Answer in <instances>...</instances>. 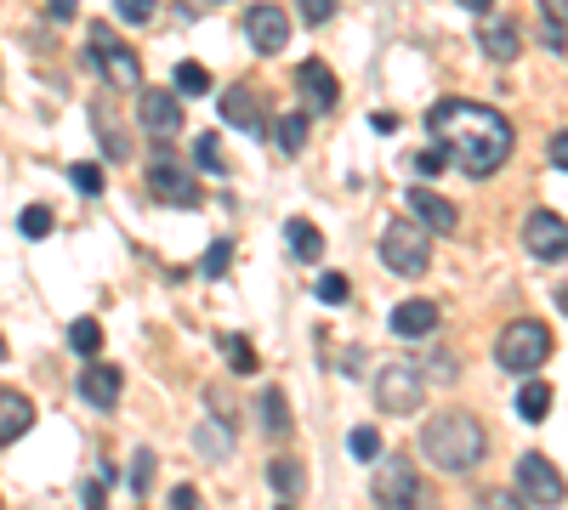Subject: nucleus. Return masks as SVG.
I'll list each match as a JSON object with an SVG mask.
<instances>
[{
	"label": "nucleus",
	"instance_id": "f3484780",
	"mask_svg": "<svg viewBox=\"0 0 568 510\" xmlns=\"http://www.w3.org/2000/svg\"><path fill=\"white\" fill-rule=\"evenodd\" d=\"M432 329H438V306H432V301L415 295V301H399V306H392V335H404V341H427Z\"/></svg>",
	"mask_w": 568,
	"mask_h": 510
},
{
	"label": "nucleus",
	"instance_id": "f8f14e48",
	"mask_svg": "<svg viewBox=\"0 0 568 510\" xmlns=\"http://www.w3.org/2000/svg\"><path fill=\"white\" fill-rule=\"evenodd\" d=\"M137 119H142L148 137H177L182 131V102L171 91H142L137 97Z\"/></svg>",
	"mask_w": 568,
	"mask_h": 510
},
{
	"label": "nucleus",
	"instance_id": "cd10ccee",
	"mask_svg": "<svg viewBox=\"0 0 568 510\" xmlns=\"http://www.w3.org/2000/svg\"><path fill=\"white\" fill-rule=\"evenodd\" d=\"M17 233L23 239H46V233H52V211H46V204H29V211L17 216Z\"/></svg>",
	"mask_w": 568,
	"mask_h": 510
},
{
	"label": "nucleus",
	"instance_id": "f257e3e1",
	"mask_svg": "<svg viewBox=\"0 0 568 510\" xmlns=\"http://www.w3.org/2000/svg\"><path fill=\"white\" fill-rule=\"evenodd\" d=\"M427 131L432 142L450 153V165L478 176H495L512 160V119L489 102H466V97H443L438 109L427 114Z\"/></svg>",
	"mask_w": 568,
	"mask_h": 510
},
{
	"label": "nucleus",
	"instance_id": "4c0bfd02",
	"mask_svg": "<svg viewBox=\"0 0 568 510\" xmlns=\"http://www.w3.org/2000/svg\"><path fill=\"white\" fill-rule=\"evenodd\" d=\"M295 12H302V23H330L336 0H295Z\"/></svg>",
	"mask_w": 568,
	"mask_h": 510
},
{
	"label": "nucleus",
	"instance_id": "58836bf2",
	"mask_svg": "<svg viewBox=\"0 0 568 510\" xmlns=\"http://www.w3.org/2000/svg\"><path fill=\"white\" fill-rule=\"evenodd\" d=\"M443 165H450V153H443L438 142H432V148H421V153H415V170H421V176H438Z\"/></svg>",
	"mask_w": 568,
	"mask_h": 510
},
{
	"label": "nucleus",
	"instance_id": "39448f33",
	"mask_svg": "<svg viewBox=\"0 0 568 510\" xmlns=\"http://www.w3.org/2000/svg\"><path fill=\"white\" fill-rule=\"evenodd\" d=\"M495 357H501V369H512V374H534L552 357V329L540 318H512L501 329V341H495Z\"/></svg>",
	"mask_w": 568,
	"mask_h": 510
},
{
	"label": "nucleus",
	"instance_id": "c756f323",
	"mask_svg": "<svg viewBox=\"0 0 568 510\" xmlns=\"http://www.w3.org/2000/svg\"><path fill=\"white\" fill-rule=\"evenodd\" d=\"M177 91H182V97H205V91H211V68L182 63V68H177Z\"/></svg>",
	"mask_w": 568,
	"mask_h": 510
},
{
	"label": "nucleus",
	"instance_id": "37998d69",
	"mask_svg": "<svg viewBox=\"0 0 568 510\" xmlns=\"http://www.w3.org/2000/svg\"><path fill=\"white\" fill-rule=\"evenodd\" d=\"M171 505H177V510H193V505H200V494H193L188 482H182V488H171Z\"/></svg>",
	"mask_w": 568,
	"mask_h": 510
},
{
	"label": "nucleus",
	"instance_id": "473e14b6",
	"mask_svg": "<svg viewBox=\"0 0 568 510\" xmlns=\"http://www.w3.org/2000/svg\"><path fill=\"white\" fill-rule=\"evenodd\" d=\"M193 160H200L211 176H222V170H228V160H222V148H216V137H211V131H205L200 142H193Z\"/></svg>",
	"mask_w": 568,
	"mask_h": 510
},
{
	"label": "nucleus",
	"instance_id": "c9c22d12",
	"mask_svg": "<svg viewBox=\"0 0 568 510\" xmlns=\"http://www.w3.org/2000/svg\"><path fill=\"white\" fill-rule=\"evenodd\" d=\"M114 17L119 23H148L154 17V0H114Z\"/></svg>",
	"mask_w": 568,
	"mask_h": 510
},
{
	"label": "nucleus",
	"instance_id": "f704fd0d",
	"mask_svg": "<svg viewBox=\"0 0 568 510\" xmlns=\"http://www.w3.org/2000/svg\"><path fill=\"white\" fill-rule=\"evenodd\" d=\"M348 443H353V454H358V459H381V431H376V425H358Z\"/></svg>",
	"mask_w": 568,
	"mask_h": 510
},
{
	"label": "nucleus",
	"instance_id": "bb28decb",
	"mask_svg": "<svg viewBox=\"0 0 568 510\" xmlns=\"http://www.w3.org/2000/svg\"><path fill=\"white\" fill-rule=\"evenodd\" d=\"M228 267H233V239H216L200 262V278H228Z\"/></svg>",
	"mask_w": 568,
	"mask_h": 510
},
{
	"label": "nucleus",
	"instance_id": "aec40b11",
	"mask_svg": "<svg viewBox=\"0 0 568 510\" xmlns=\"http://www.w3.org/2000/svg\"><path fill=\"white\" fill-rule=\"evenodd\" d=\"M267 482H274V494H279L285 505H295V499L307 494V471H302V459H295V454L267 459Z\"/></svg>",
	"mask_w": 568,
	"mask_h": 510
},
{
	"label": "nucleus",
	"instance_id": "1a4fd4ad",
	"mask_svg": "<svg viewBox=\"0 0 568 510\" xmlns=\"http://www.w3.org/2000/svg\"><path fill=\"white\" fill-rule=\"evenodd\" d=\"M523 250L534 255V262H563V255H568V216L534 211L523 221Z\"/></svg>",
	"mask_w": 568,
	"mask_h": 510
},
{
	"label": "nucleus",
	"instance_id": "2f4dec72",
	"mask_svg": "<svg viewBox=\"0 0 568 510\" xmlns=\"http://www.w3.org/2000/svg\"><path fill=\"white\" fill-rule=\"evenodd\" d=\"M313 295L325 301V306H341V301L353 295V284H348V278H341V272H325V278H318V284H313Z\"/></svg>",
	"mask_w": 568,
	"mask_h": 510
},
{
	"label": "nucleus",
	"instance_id": "a19ab883",
	"mask_svg": "<svg viewBox=\"0 0 568 510\" xmlns=\"http://www.w3.org/2000/svg\"><path fill=\"white\" fill-rule=\"evenodd\" d=\"M46 12H52L58 23H68L74 12H80V0H46Z\"/></svg>",
	"mask_w": 568,
	"mask_h": 510
},
{
	"label": "nucleus",
	"instance_id": "4468645a",
	"mask_svg": "<svg viewBox=\"0 0 568 510\" xmlns=\"http://www.w3.org/2000/svg\"><path fill=\"white\" fill-rule=\"evenodd\" d=\"M222 102V119H228L233 125V131H262V125H267V114H262V97L251 91V86H228V91H222L216 97Z\"/></svg>",
	"mask_w": 568,
	"mask_h": 510
},
{
	"label": "nucleus",
	"instance_id": "c85d7f7f",
	"mask_svg": "<svg viewBox=\"0 0 568 510\" xmlns=\"http://www.w3.org/2000/svg\"><path fill=\"white\" fill-rule=\"evenodd\" d=\"M222 352H228L233 374H251V369H256V346L244 341V335H228V341H222Z\"/></svg>",
	"mask_w": 568,
	"mask_h": 510
},
{
	"label": "nucleus",
	"instance_id": "a211bd4d",
	"mask_svg": "<svg viewBox=\"0 0 568 510\" xmlns=\"http://www.w3.org/2000/svg\"><path fill=\"white\" fill-rule=\"evenodd\" d=\"M119 392H126L119 369H109V364H86V369H80V397H86L91 408H114Z\"/></svg>",
	"mask_w": 568,
	"mask_h": 510
},
{
	"label": "nucleus",
	"instance_id": "c03bdc74",
	"mask_svg": "<svg viewBox=\"0 0 568 510\" xmlns=\"http://www.w3.org/2000/svg\"><path fill=\"white\" fill-rule=\"evenodd\" d=\"M455 7H466V12H489L495 0H455Z\"/></svg>",
	"mask_w": 568,
	"mask_h": 510
},
{
	"label": "nucleus",
	"instance_id": "a18cd8bd",
	"mask_svg": "<svg viewBox=\"0 0 568 510\" xmlns=\"http://www.w3.org/2000/svg\"><path fill=\"white\" fill-rule=\"evenodd\" d=\"M557 306H563V313H568V278H563V284H557Z\"/></svg>",
	"mask_w": 568,
	"mask_h": 510
},
{
	"label": "nucleus",
	"instance_id": "ea45409f",
	"mask_svg": "<svg viewBox=\"0 0 568 510\" xmlns=\"http://www.w3.org/2000/svg\"><path fill=\"white\" fill-rule=\"evenodd\" d=\"M540 17L546 29H568V0H540Z\"/></svg>",
	"mask_w": 568,
	"mask_h": 510
},
{
	"label": "nucleus",
	"instance_id": "b1692460",
	"mask_svg": "<svg viewBox=\"0 0 568 510\" xmlns=\"http://www.w3.org/2000/svg\"><path fill=\"white\" fill-rule=\"evenodd\" d=\"M262 431H267V437H285V431H290V408H285V392L279 386L262 392Z\"/></svg>",
	"mask_w": 568,
	"mask_h": 510
},
{
	"label": "nucleus",
	"instance_id": "393cba45",
	"mask_svg": "<svg viewBox=\"0 0 568 510\" xmlns=\"http://www.w3.org/2000/svg\"><path fill=\"white\" fill-rule=\"evenodd\" d=\"M274 142H279L285 153H302V148H307V114H279V119H274Z\"/></svg>",
	"mask_w": 568,
	"mask_h": 510
},
{
	"label": "nucleus",
	"instance_id": "412c9836",
	"mask_svg": "<svg viewBox=\"0 0 568 510\" xmlns=\"http://www.w3.org/2000/svg\"><path fill=\"white\" fill-rule=\"evenodd\" d=\"M517 415H523L529 425H540L552 415V386H546V380H523V392H517Z\"/></svg>",
	"mask_w": 568,
	"mask_h": 510
},
{
	"label": "nucleus",
	"instance_id": "79ce46f5",
	"mask_svg": "<svg viewBox=\"0 0 568 510\" xmlns=\"http://www.w3.org/2000/svg\"><path fill=\"white\" fill-rule=\"evenodd\" d=\"M552 165H557V170H568V131H557V137H552Z\"/></svg>",
	"mask_w": 568,
	"mask_h": 510
},
{
	"label": "nucleus",
	"instance_id": "72a5a7b5",
	"mask_svg": "<svg viewBox=\"0 0 568 510\" xmlns=\"http://www.w3.org/2000/svg\"><path fill=\"white\" fill-rule=\"evenodd\" d=\"M148 482H154V454L137 448L131 454V494H148Z\"/></svg>",
	"mask_w": 568,
	"mask_h": 510
},
{
	"label": "nucleus",
	"instance_id": "0eeeda50",
	"mask_svg": "<svg viewBox=\"0 0 568 510\" xmlns=\"http://www.w3.org/2000/svg\"><path fill=\"white\" fill-rule=\"evenodd\" d=\"M148 193H154L160 204H177V211H200L205 204V188L193 182V170H182L165 148L154 153V165H148Z\"/></svg>",
	"mask_w": 568,
	"mask_h": 510
},
{
	"label": "nucleus",
	"instance_id": "dca6fc26",
	"mask_svg": "<svg viewBox=\"0 0 568 510\" xmlns=\"http://www.w3.org/2000/svg\"><path fill=\"white\" fill-rule=\"evenodd\" d=\"M409 216L427 221L432 233H455V227H460V211L443 193H432V188H409Z\"/></svg>",
	"mask_w": 568,
	"mask_h": 510
},
{
	"label": "nucleus",
	"instance_id": "7c9ffc66",
	"mask_svg": "<svg viewBox=\"0 0 568 510\" xmlns=\"http://www.w3.org/2000/svg\"><path fill=\"white\" fill-rule=\"evenodd\" d=\"M97 142H103V153H109L114 165H119V160H126V153H131V142L119 137V125H109L103 114H97Z\"/></svg>",
	"mask_w": 568,
	"mask_h": 510
},
{
	"label": "nucleus",
	"instance_id": "7ed1b4c3",
	"mask_svg": "<svg viewBox=\"0 0 568 510\" xmlns=\"http://www.w3.org/2000/svg\"><path fill=\"white\" fill-rule=\"evenodd\" d=\"M381 262L399 272V278H421L432 267V227L427 221H387V233H381Z\"/></svg>",
	"mask_w": 568,
	"mask_h": 510
},
{
	"label": "nucleus",
	"instance_id": "20e7f679",
	"mask_svg": "<svg viewBox=\"0 0 568 510\" xmlns=\"http://www.w3.org/2000/svg\"><path fill=\"white\" fill-rule=\"evenodd\" d=\"M421 397H427L421 364H409V357H387L381 374H376V403H381V415H392V420L421 415Z\"/></svg>",
	"mask_w": 568,
	"mask_h": 510
},
{
	"label": "nucleus",
	"instance_id": "2eb2a0df",
	"mask_svg": "<svg viewBox=\"0 0 568 510\" xmlns=\"http://www.w3.org/2000/svg\"><path fill=\"white\" fill-rule=\"evenodd\" d=\"M29 425H35V403L12 392V386H0V448H12L29 437Z\"/></svg>",
	"mask_w": 568,
	"mask_h": 510
},
{
	"label": "nucleus",
	"instance_id": "9d476101",
	"mask_svg": "<svg viewBox=\"0 0 568 510\" xmlns=\"http://www.w3.org/2000/svg\"><path fill=\"white\" fill-rule=\"evenodd\" d=\"M369 494H376L381 505H421V476H415V466H404V459H387V466L376 471V482H369Z\"/></svg>",
	"mask_w": 568,
	"mask_h": 510
},
{
	"label": "nucleus",
	"instance_id": "49530a36",
	"mask_svg": "<svg viewBox=\"0 0 568 510\" xmlns=\"http://www.w3.org/2000/svg\"><path fill=\"white\" fill-rule=\"evenodd\" d=\"M0 357H7V341H0Z\"/></svg>",
	"mask_w": 568,
	"mask_h": 510
},
{
	"label": "nucleus",
	"instance_id": "6ab92c4d",
	"mask_svg": "<svg viewBox=\"0 0 568 510\" xmlns=\"http://www.w3.org/2000/svg\"><path fill=\"white\" fill-rule=\"evenodd\" d=\"M478 46L489 51L495 63H512L517 51H523V35H517V23L506 17H483V29H478Z\"/></svg>",
	"mask_w": 568,
	"mask_h": 510
},
{
	"label": "nucleus",
	"instance_id": "e433bc0d",
	"mask_svg": "<svg viewBox=\"0 0 568 510\" xmlns=\"http://www.w3.org/2000/svg\"><path fill=\"white\" fill-rule=\"evenodd\" d=\"M68 176H74V188H80L86 199H97V193H103V170H97V165H74Z\"/></svg>",
	"mask_w": 568,
	"mask_h": 510
},
{
	"label": "nucleus",
	"instance_id": "9b49d317",
	"mask_svg": "<svg viewBox=\"0 0 568 510\" xmlns=\"http://www.w3.org/2000/svg\"><path fill=\"white\" fill-rule=\"evenodd\" d=\"M244 35H251V46L262 58H274V51H285V40H290V12L262 0V7H251V17H244Z\"/></svg>",
	"mask_w": 568,
	"mask_h": 510
},
{
	"label": "nucleus",
	"instance_id": "4be33fe9",
	"mask_svg": "<svg viewBox=\"0 0 568 510\" xmlns=\"http://www.w3.org/2000/svg\"><path fill=\"white\" fill-rule=\"evenodd\" d=\"M285 239H290V250L302 255V262H318V255H325V233H318L313 221H285Z\"/></svg>",
	"mask_w": 568,
	"mask_h": 510
},
{
	"label": "nucleus",
	"instance_id": "a878e982",
	"mask_svg": "<svg viewBox=\"0 0 568 510\" xmlns=\"http://www.w3.org/2000/svg\"><path fill=\"white\" fill-rule=\"evenodd\" d=\"M68 346L80 357H97V346H103V323H97V318H74L68 323Z\"/></svg>",
	"mask_w": 568,
	"mask_h": 510
},
{
	"label": "nucleus",
	"instance_id": "423d86ee",
	"mask_svg": "<svg viewBox=\"0 0 568 510\" xmlns=\"http://www.w3.org/2000/svg\"><path fill=\"white\" fill-rule=\"evenodd\" d=\"M91 68L103 74L114 91H142V58L126 40H114L109 23H91Z\"/></svg>",
	"mask_w": 568,
	"mask_h": 510
},
{
	"label": "nucleus",
	"instance_id": "6e6552de",
	"mask_svg": "<svg viewBox=\"0 0 568 510\" xmlns=\"http://www.w3.org/2000/svg\"><path fill=\"white\" fill-rule=\"evenodd\" d=\"M512 482H517V505H563L568 499V482L546 454H523Z\"/></svg>",
	"mask_w": 568,
	"mask_h": 510
},
{
	"label": "nucleus",
	"instance_id": "f03ea898",
	"mask_svg": "<svg viewBox=\"0 0 568 510\" xmlns=\"http://www.w3.org/2000/svg\"><path fill=\"white\" fill-rule=\"evenodd\" d=\"M421 454L432 459L443 476H466V471L483 466L489 431L478 425V415H466V408H443V415H432L421 425Z\"/></svg>",
	"mask_w": 568,
	"mask_h": 510
},
{
	"label": "nucleus",
	"instance_id": "ddd939ff",
	"mask_svg": "<svg viewBox=\"0 0 568 510\" xmlns=\"http://www.w3.org/2000/svg\"><path fill=\"white\" fill-rule=\"evenodd\" d=\"M295 91L307 97V109H313V114H330L336 102H341V86H336V74H330L325 63H318V58H307L302 68H295Z\"/></svg>",
	"mask_w": 568,
	"mask_h": 510
},
{
	"label": "nucleus",
	"instance_id": "5701e85b",
	"mask_svg": "<svg viewBox=\"0 0 568 510\" xmlns=\"http://www.w3.org/2000/svg\"><path fill=\"white\" fill-rule=\"evenodd\" d=\"M193 448H200L205 459H228V448H233L228 420H205V425H193Z\"/></svg>",
	"mask_w": 568,
	"mask_h": 510
}]
</instances>
